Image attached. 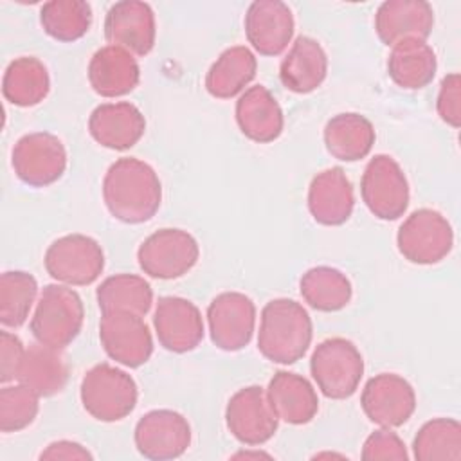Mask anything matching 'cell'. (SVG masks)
Listing matches in <instances>:
<instances>
[{"instance_id": "8992f818", "label": "cell", "mask_w": 461, "mask_h": 461, "mask_svg": "<svg viewBox=\"0 0 461 461\" xmlns=\"http://www.w3.org/2000/svg\"><path fill=\"white\" fill-rule=\"evenodd\" d=\"M47 274L70 286L92 285L104 268L101 245L85 234H67L52 241L45 252Z\"/></svg>"}, {"instance_id": "52a82bcc", "label": "cell", "mask_w": 461, "mask_h": 461, "mask_svg": "<svg viewBox=\"0 0 461 461\" xmlns=\"http://www.w3.org/2000/svg\"><path fill=\"white\" fill-rule=\"evenodd\" d=\"M400 254L416 265H434L448 256L454 232L447 218L434 209H418L400 225L396 234Z\"/></svg>"}, {"instance_id": "d6a6232c", "label": "cell", "mask_w": 461, "mask_h": 461, "mask_svg": "<svg viewBox=\"0 0 461 461\" xmlns=\"http://www.w3.org/2000/svg\"><path fill=\"white\" fill-rule=\"evenodd\" d=\"M43 31L58 41H76L92 25V7L83 0H50L40 9Z\"/></svg>"}, {"instance_id": "6da1fadb", "label": "cell", "mask_w": 461, "mask_h": 461, "mask_svg": "<svg viewBox=\"0 0 461 461\" xmlns=\"http://www.w3.org/2000/svg\"><path fill=\"white\" fill-rule=\"evenodd\" d=\"M103 200L113 218L124 223L151 220L162 200V185L155 169L135 158H117L103 180Z\"/></svg>"}, {"instance_id": "cb8c5ba5", "label": "cell", "mask_w": 461, "mask_h": 461, "mask_svg": "<svg viewBox=\"0 0 461 461\" xmlns=\"http://www.w3.org/2000/svg\"><path fill=\"white\" fill-rule=\"evenodd\" d=\"M267 398L277 420L290 425L312 421L319 411V400L313 385L301 375L277 371L268 382Z\"/></svg>"}, {"instance_id": "4316f807", "label": "cell", "mask_w": 461, "mask_h": 461, "mask_svg": "<svg viewBox=\"0 0 461 461\" xmlns=\"http://www.w3.org/2000/svg\"><path fill=\"white\" fill-rule=\"evenodd\" d=\"M375 128L369 119L360 113L333 115L324 126V144L331 157L355 162L369 155L375 144Z\"/></svg>"}, {"instance_id": "e575fe53", "label": "cell", "mask_w": 461, "mask_h": 461, "mask_svg": "<svg viewBox=\"0 0 461 461\" xmlns=\"http://www.w3.org/2000/svg\"><path fill=\"white\" fill-rule=\"evenodd\" d=\"M38 294L36 279L22 270L4 272L0 277V322L5 328H20Z\"/></svg>"}, {"instance_id": "836d02e7", "label": "cell", "mask_w": 461, "mask_h": 461, "mask_svg": "<svg viewBox=\"0 0 461 461\" xmlns=\"http://www.w3.org/2000/svg\"><path fill=\"white\" fill-rule=\"evenodd\" d=\"M418 461H459L461 425L452 418H434L421 425L412 441Z\"/></svg>"}, {"instance_id": "9a60e30c", "label": "cell", "mask_w": 461, "mask_h": 461, "mask_svg": "<svg viewBox=\"0 0 461 461\" xmlns=\"http://www.w3.org/2000/svg\"><path fill=\"white\" fill-rule=\"evenodd\" d=\"M211 340L223 351L243 349L254 333L256 306L252 299L240 292L216 295L207 308Z\"/></svg>"}, {"instance_id": "7a4b0ae2", "label": "cell", "mask_w": 461, "mask_h": 461, "mask_svg": "<svg viewBox=\"0 0 461 461\" xmlns=\"http://www.w3.org/2000/svg\"><path fill=\"white\" fill-rule=\"evenodd\" d=\"M313 326L308 312L294 299H274L261 310L259 353L276 364H294L310 348Z\"/></svg>"}, {"instance_id": "8d00e7d4", "label": "cell", "mask_w": 461, "mask_h": 461, "mask_svg": "<svg viewBox=\"0 0 461 461\" xmlns=\"http://www.w3.org/2000/svg\"><path fill=\"white\" fill-rule=\"evenodd\" d=\"M409 457L403 441L391 429L382 427L375 430L362 447V459L378 461V459H396L405 461Z\"/></svg>"}, {"instance_id": "f1b7e54d", "label": "cell", "mask_w": 461, "mask_h": 461, "mask_svg": "<svg viewBox=\"0 0 461 461\" xmlns=\"http://www.w3.org/2000/svg\"><path fill=\"white\" fill-rule=\"evenodd\" d=\"M258 61L250 49L243 45L223 50L205 76V88L216 99L238 95L254 77Z\"/></svg>"}, {"instance_id": "e0dca14e", "label": "cell", "mask_w": 461, "mask_h": 461, "mask_svg": "<svg viewBox=\"0 0 461 461\" xmlns=\"http://www.w3.org/2000/svg\"><path fill=\"white\" fill-rule=\"evenodd\" d=\"M153 326L160 346L173 353L193 351L203 339L202 313L184 297H160L153 313Z\"/></svg>"}, {"instance_id": "5b68a950", "label": "cell", "mask_w": 461, "mask_h": 461, "mask_svg": "<svg viewBox=\"0 0 461 461\" xmlns=\"http://www.w3.org/2000/svg\"><path fill=\"white\" fill-rule=\"evenodd\" d=\"M310 373L326 398L346 400L360 384L364 358L351 340L331 337L313 349Z\"/></svg>"}, {"instance_id": "8fae6325", "label": "cell", "mask_w": 461, "mask_h": 461, "mask_svg": "<svg viewBox=\"0 0 461 461\" xmlns=\"http://www.w3.org/2000/svg\"><path fill=\"white\" fill-rule=\"evenodd\" d=\"M225 423L229 432L249 447L267 443L277 430V416L259 385L243 387L229 398Z\"/></svg>"}, {"instance_id": "30bf717a", "label": "cell", "mask_w": 461, "mask_h": 461, "mask_svg": "<svg viewBox=\"0 0 461 461\" xmlns=\"http://www.w3.org/2000/svg\"><path fill=\"white\" fill-rule=\"evenodd\" d=\"M16 176L31 187H45L61 178L67 169L63 142L47 131L23 135L16 140L11 155Z\"/></svg>"}, {"instance_id": "484cf974", "label": "cell", "mask_w": 461, "mask_h": 461, "mask_svg": "<svg viewBox=\"0 0 461 461\" xmlns=\"http://www.w3.org/2000/svg\"><path fill=\"white\" fill-rule=\"evenodd\" d=\"M68 378L67 364L59 353L45 344H31L25 348L16 380L32 389L38 396H54L63 391Z\"/></svg>"}, {"instance_id": "44dd1931", "label": "cell", "mask_w": 461, "mask_h": 461, "mask_svg": "<svg viewBox=\"0 0 461 461\" xmlns=\"http://www.w3.org/2000/svg\"><path fill=\"white\" fill-rule=\"evenodd\" d=\"M355 207L351 182L342 167H330L317 173L308 187V209L321 225L335 227L349 220Z\"/></svg>"}, {"instance_id": "4dcf8cb0", "label": "cell", "mask_w": 461, "mask_h": 461, "mask_svg": "<svg viewBox=\"0 0 461 461\" xmlns=\"http://www.w3.org/2000/svg\"><path fill=\"white\" fill-rule=\"evenodd\" d=\"M101 313L124 312L144 317L153 304V290L149 283L135 274H115L106 277L97 292Z\"/></svg>"}, {"instance_id": "603a6c76", "label": "cell", "mask_w": 461, "mask_h": 461, "mask_svg": "<svg viewBox=\"0 0 461 461\" xmlns=\"http://www.w3.org/2000/svg\"><path fill=\"white\" fill-rule=\"evenodd\" d=\"M236 122L241 133L259 144L276 140L283 131V110L263 85L247 88L236 101Z\"/></svg>"}, {"instance_id": "9c48e42d", "label": "cell", "mask_w": 461, "mask_h": 461, "mask_svg": "<svg viewBox=\"0 0 461 461\" xmlns=\"http://www.w3.org/2000/svg\"><path fill=\"white\" fill-rule=\"evenodd\" d=\"M360 194L380 220H398L409 205V184L400 164L389 155H375L362 175Z\"/></svg>"}, {"instance_id": "ffe728a7", "label": "cell", "mask_w": 461, "mask_h": 461, "mask_svg": "<svg viewBox=\"0 0 461 461\" xmlns=\"http://www.w3.org/2000/svg\"><path fill=\"white\" fill-rule=\"evenodd\" d=\"M144 130L146 119L142 112L126 101L99 104L88 117L92 139L108 149H130L140 140Z\"/></svg>"}, {"instance_id": "ab89813d", "label": "cell", "mask_w": 461, "mask_h": 461, "mask_svg": "<svg viewBox=\"0 0 461 461\" xmlns=\"http://www.w3.org/2000/svg\"><path fill=\"white\" fill-rule=\"evenodd\" d=\"M40 459H92V454L76 441L59 439L50 443L40 454Z\"/></svg>"}, {"instance_id": "f546056e", "label": "cell", "mask_w": 461, "mask_h": 461, "mask_svg": "<svg viewBox=\"0 0 461 461\" xmlns=\"http://www.w3.org/2000/svg\"><path fill=\"white\" fill-rule=\"evenodd\" d=\"M50 90L47 67L34 56L13 59L2 79V94L14 106H34L41 103Z\"/></svg>"}, {"instance_id": "d6986e66", "label": "cell", "mask_w": 461, "mask_h": 461, "mask_svg": "<svg viewBox=\"0 0 461 461\" xmlns=\"http://www.w3.org/2000/svg\"><path fill=\"white\" fill-rule=\"evenodd\" d=\"M245 36L261 56H279L294 36L290 7L279 0H256L245 14Z\"/></svg>"}, {"instance_id": "7c38bea8", "label": "cell", "mask_w": 461, "mask_h": 461, "mask_svg": "<svg viewBox=\"0 0 461 461\" xmlns=\"http://www.w3.org/2000/svg\"><path fill=\"white\" fill-rule=\"evenodd\" d=\"M133 439L139 454L146 459H175L187 450L191 443V427L180 412L155 409L137 421Z\"/></svg>"}, {"instance_id": "4fadbf2b", "label": "cell", "mask_w": 461, "mask_h": 461, "mask_svg": "<svg viewBox=\"0 0 461 461\" xmlns=\"http://www.w3.org/2000/svg\"><path fill=\"white\" fill-rule=\"evenodd\" d=\"M99 340L104 353L126 367H140L153 353L149 328L142 317L133 313H103L99 321Z\"/></svg>"}, {"instance_id": "83f0119b", "label": "cell", "mask_w": 461, "mask_h": 461, "mask_svg": "<svg viewBox=\"0 0 461 461\" xmlns=\"http://www.w3.org/2000/svg\"><path fill=\"white\" fill-rule=\"evenodd\" d=\"M438 68L436 52L420 40H405L396 43L387 59L389 77L405 90H420L427 86Z\"/></svg>"}, {"instance_id": "74e56055", "label": "cell", "mask_w": 461, "mask_h": 461, "mask_svg": "<svg viewBox=\"0 0 461 461\" xmlns=\"http://www.w3.org/2000/svg\"><path fill=\"white\" fill-rule=\"evenodd\" d=\"M438 115L443 122L452 128L461 124V77L457 72H452L443 77L436 101Z\"/></svg>"}, {"instance_id": "d590c367", "label": "cell", "mask_w": 461, "mask_h": 461, "mask_svg": "<svg viewBox=\"0 0 461 461\" xmlns=\"http://www.w3.org/2000/svg\"><path fill=\"white\" fill-rule=\"evenodd\" d=\"M38 394L18 384V385H5L0 391V430L2 432H18L29 427L38 411Z\"/></svg>"}, {"instance_id": "2e32d148", "label": "cell", "mask_w": 461, "mask_h": 461, "mask_svg": "<svg viewBox=\"0 0 461 461\" xmlns=\"http://www.w3.org/2000/svg\"><path fill=\"white\" fill-rule=\"evenodd\" d=\"M157 27L153 9L146 2H115L104 18V38L135 56H146L155 45Z\"/></svg>"}, {"instance_id": "f35d334b", "label": "cell", "mask_w": 461, "mask_h": 461, "mask_svg": "<svg viewBox=\"0 0 461 461\" xmlns=\"http://www.w3.org/2000/svg\"><path fill=\"white\" fill-rule=\"evenodd\" d=\"M23 353H25V348L16 335L5 330L0 331V382L2 384H7L16 378Z\"/></svg>"}, {"instance_id": "d4e9b609", "label": "cell", "mask_w": 461, "mask_h": 461, "mask_svg": "<svg viewBox=\"0 0 461 461\" xmlns=\"http://www.w3.org/2000/svg\"><path fill=\"white\" fill-rule=\"evenodd\" d=\"M328 74V56L321 43L310 36H299L279 67L283 86L295 94H310L322 85Z\"/></svg>"}, {"instance_id": "277c9868", "label": "cell", "mask_w": 461, "mask_h": 461, "mask_svg": "<svg viewBox=\"0 0 461 461\" xmlns=\"http://www.w3.org/2000/svg\"><path fill=\"white\" fill-rule=\"evenodd\" d=\"M81 403L99 421H119L137 405L139 391L135 380L122 369L106 362L88 369L81 380Z\"/></svg>"}, {"instance_id": "ac0fdd59", "label": "cell", "mask_w": 461, "mask_h": 461, "mask_svg": "<svg viewBox=\"0 0 461 461\" xmlns=\"http://www.w3.org/2000/svg\"><path fill=\"white\" fill-rule=\"evenodd\" d=\"M432 27L434 11L425 0H387L375 14V31L380 41L391 47L405 40L425 41Z\"/></svg>"}, {"instance_id": "5bb4252c", "label": "cell", "mask_w": 461, "mask_h": 461, "mask_svg": "<svg viewBox=\"0 0 461 461\" xmlns=\"http://www.w3.org/2000/svg\"><path fill=\"white\" fill-rule=\"evenodd\" d=\"M360 405L364 414L376 425L394 429L403 425L416 409L412 385L400 375L380 373L367 380Z\"/></svg>"}, {"instance_id": "1f68e13d", "label": "cell", "mask_w": 461, "mask_h": 461, "mask_svg": "<svg viewBox=\"0 0 461 461\" xmlns=\"http://www.w3.org/2000/svg\"><path fill=\"white\" fill-rule=\"evenodd\" d=\"M303 299L317 312H339L353 295L346 274L333 267H313L306 270L299 283Z\"/></svg>"}, {"instance_id": "3957f363", "label": "cell", "mask_w": 461, "mask_h": 461, "mask_svg": "<svg viewBox=\"0 0 461 461\" xmlns=\"http://www.w3.org/2000/svg\"><path fill=\"white\" fill-rule=\"evenodd\" d=\"M85 319L83 301L65 285H47L40 295L31 331L40 344L63 349L79 335Z\"/></svg>"}, {"instance_id": "7402d4cb", "label": "cell", "mask_w": 461, "mask_h": 461, "mask_svg": "<svg viewBox=\"0 0 461 461\" xmlns=\"http://www.w3.org/2000/svg\"><path fill=\"white\" fill-rule=\"evenodd\" d=\"M140 79V68L133 54L106 45L94 52L88 63V81L101 97H121L130 94Z\"/></svg>"}, {"instance_id": "ba28073f", "label": "cell", "mask_w": 461, "mask_h": 461, "mask_svg": "<svg viewBox=\"0 0 461 461\" xmlns=\"http://www.w3.org/2000/svg\"><path fill=\"white\" fill-rule=\"evenodd\" d=\"M198 256L196 240L182 229H160L148 236L137 250L140 270L155 279L182 277L196 265Z\"/></svg>"}]
</instances>
